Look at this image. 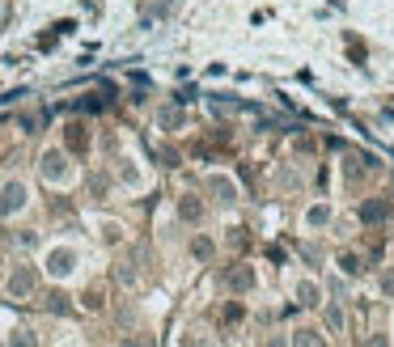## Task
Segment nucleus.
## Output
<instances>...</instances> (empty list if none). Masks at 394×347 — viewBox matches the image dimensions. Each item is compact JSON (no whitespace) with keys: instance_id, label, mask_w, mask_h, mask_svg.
Returning a JSON list of instances; mask_svg holds the SVG:
<instances>
[{"instance_id":"2","label":"nucleus","mask_w":394,"mask_h":347,"mask_svg":"<svg viewBox=\"0 0 394 347\" xmlns=\"http://www.w3.org/2000/svg\"><path fill=\"white\" fill-rule=\"evenodd\" d=\"M42 178L55 182V187H68V182H72L68 157H64V153H42Z\"/></svg>"},{"instance_id":"7","label":"nucleus","mask_w":394,"mask_h":347,"mask_svg":"<svg viewBox=\"0 0 394 347\" xmlns=\"http://www.w3.org/2000/svg\"><path fill=\"white\" fill-rule=\"evenodd\" d=\"M386 216V204H369L365 212H361V220H382Z\"/></svg>"},{"instance_id":"5","label":"nucleus","mask_w":394,"mask_h":347,"mask_svg":"<svg viewBox=\"0 0 394 347\" xmlns=\"http://www.w3.org/2000/svg\"><path fill=\"white\" fill-rule=\"evenodd\" d=\"M208 187H212V195H221V204H238V187H233L229 178L212 174V178H208Z\"/></svg>"},{"instance_id":"8","label":"nucleus","mask_w":394,"mask_h":347,"mask_svg":"<svg viewBox=\"0 0 394 347\" xmlns=\"http://www.w3.org/2000/svg\"><path fill=\"white\" fill-rule=\"evenodd\" d=\"M293 347H323L314 339V331H301V335H293Z\"/></svg>"},{"instance_id":"9","label":"nucleus","mask_w":394,"mask_h":347,"mask_svg":"<svg viewBox=\"0 0 394 347\" xmlns=\"http://www.w3.org/2000/svg\"><path fill=\"white\" fill-rule=\"evenodd\" d=\"M182 216H187V220H199V216H204V208H199V204H191V199H187V204H182Z\"/></svg>"},{"instance_id":"6","label":"nucleus","mask_w":394,"mask_h":347,"mask_svg":"<svg viewBox=\"0 0 394 347\" xmlns=\"http://www.w3.org/2000/svg\"><path fill=\"white\" fill-rule=\"evenodd\" d=\"M297 297H301V305H314V301H318V284H310V280H301V288H297Z\"/></svg>"},{"instance_id":"4","label":"nucleus","mask_w":394,"mask_h":347,"mask_svg":"<svg viewBox=\"0 0 394 347\" xmlns=\"http://www.w3.org/2000/svg\"><path fill=\"white\" fill-rule=\"evenodd\" d=\"M331 216H335V208H331L327 199H318V204H310V208H306V220H301V229H306V233H314V229L331 225Z\"/></svg>"},{"instance_id":"1","label":"nucleus","mask_w":394,"mask_h":347,"mask_svg":"<svg viewBox=\"0 0 394 347\" xmlns=\"http://www.w3.org/2000/svg\"><path fill=\"white\" fill-rule=\"evenodd\" d=\"M72 267H76V250H72V246H55V250H47V276H51V280H68Z\"/></svg>"},{"instance_id":"3","label":"nucleus","mask_w":394,"mask_h":347,"mask_svg":"<svg viewBox=\"0 0 394 347\" xmlns=\"http://www.w3.org/2000/svg\"><path fill=\"white\" fill-rule=\"evenodd\" d=\"M25 208V187L21 182H4L0 187V216H13Z\"/></svg>"},{"instance_id":"10","label":"nucleus","mask_w":394,"mask_h":347,"mask_svg":"<svg viewBox=\"0 0 394 347\" xmlns=\"http://www.w3.org/2000/svg\"><path fill=\"white\" fill-rule=\"evenodd\" d=\"M13 347H34V339H30V331H21V339H13Z\"/></svg>"}]
</instances>
